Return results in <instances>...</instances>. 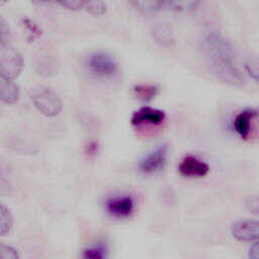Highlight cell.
Returning a JSON list of instances; mask_svg holds the SVG:
<instances>
[{"label": "cell", "mask_w": 259, "mask_h": 259, "mask_svg": "<svg viewBox=\"0 0 259 259\" xmlns=\"http://www.w3.org/2000/svg\"><path fill=\"white\" fill-rule=\"evenodd\" d=\"M202 46L211 70L220 79L233 85L244 82L234 49L227 38L220 32L210 30L204 34Z\"/></svg>", "instance_id": "6da1fadb"}, {"label": "cell", "mask_w": 259, "mask_h": 259, "mask_svg": "<svg viewBox=\"0 0 259 259\" xmlns=\"http://www.w3.org/2000/svg\"><path fill=\"white\" fill-rule=\"evenodd\" d=\"M30 99L34 107L46 116H55L60 113L63 107L60 96L52 88L37 85L31 88Z\"/></svg>", "instance_id": "7a4b0ae2"}, {"label": "cell", "mask_w": 259, "mask_h": 259, "mask_svg": "<svg viewBox=\"0 0 259 259\" xmlns=\"http://www.w3.org/2000/svg\"><path fill=\"white\" fill-rule=\"evenodd\" d=\"M23 59L10 45L0 46V78L14 80L21 72Z\"/></svg>", "instance_id": "3957f363"}, {"label": "cell", "mask_w": 259, "mask_h": 259, "mask_svg": "<svg viewBox=\"0 0 259 259\" xmlns=\"http://www.w3.org/2000/svg\"><path fill=\"white\" fill-rule=\"evenodd\" d=\"M86 65L92 73L102 77L111 76L118 69L116 60L110 54L102 51L91 53L87 57Z\"/></svg>", "instance_id": "277c9868"}, {"label": "cell", "mask_w": 259, "mask_h": 259, "mask_svg": "<svg viewBox=\"0 0 259 259\" xmlns=\"http://www.w3.org/2000/svg\"><path fill=\"white\" fill-rule=\"evenodd\" d=\"M167 153V145H159L140 160L139 169L146 174H153L155 172L160 171L166 163Z\"/></svg>", "instance_id": "5b68a950"}, {"label": "cell", "mask_w": 259, "mask_h": 259, "mask_svg": "<svg viewBox=\"0 0 259 259\" xmlns=\"http://www.w3.org/2000/svg\"><path fill=\"white\" fill-rule=\"evenodd\" d=\"M178 171L183 177H203L209 172L208 165L195 156H185L178 165Z\"/></svg>", "instance_id": "8992f818"}, {"label": "cell", "mask_w": 259, "mask_h": 259, "mask_svg": "<svg viewBox=\"0 0 259 259\" xmlns=\"http://www.w3.org/2000/svg\"><path fill=\"white\" fill-rule=\"evenodd\" d=\"M108 213L115 218H126L132 214L135 208V200L131 195L113 196L105 203Z\"/></svg>", "instance_id": "52a82bcc"}, {"label": "cell", "mask_w": 259, "mask_h": 259, "mask_svg": "<svg viewBox=\"0 0 259 259\" xmlns=\"http://www.w3.org/2000/svg\"><path fill=\"white\" fill-rule=\"evenodd\" d=\"M165 118L166 113L163 110L149 106H144L133 112L131 121L132 124L134 125H141L145 123L158 125L161 124L165 120Z\"/></svg>", "instance_id": "ba28073f"}, {"label": "cell", "mask_w": 259, "mask_h": 259, "mask_svg": "<svg viewBox=\"0 0 259 259\" xmlns=\"http://www.w3.org/2000/svg\"><path fill=\"white\" fill-rule=\"evenodd\" d=\"M231 232L233 237L238 241H259V221L237 222L232 226Z\"/></svg>", "instance_id": "9c48e42d"}, {"label": "cell", "mask_w": 259, "mask_h": 259, "mask_svg": "<svg viewBox=\"0 0 259 259\" xmlns=\"http://www.w3.org/2000/svg\"><path fill=\"white\" fill-rule=\"evenodd\" d=\"M258 114V111L253 108H245L240 111L233 120V126L236 133L242 138L247 139L251 131V122Z\"/></svg>", "instance_id": "30bf717a"}, {"label": "cell", "mask_w": 259, "mask_h": 259, "mask_svg": "<svg viewBox=\"0 0 259 259\" xmlns=\"http://www.w3.org/2000/svg\"><path fill=\"white\" fill-rule=\"evenodd\" d=\"M0 95L1 100L7 104H13L19 97V86L14 80L0 78Z\"/></svg>", "instance_id": "8fae6325"}, {"label": "cell", "mask_w": 259, "mask_h": 259, "mask_svg": "<svg viewBox=\"0 0 259 259\" xmlns=\"http://www.w3.org/2000/svg\"><path fill=\"white\" fill-rule=\"evenodd\" d=\"M130 4L137 10L144 13H153L161 10H165V1L156 0H144V1H132Z\"/></svg>", "instance_id": "7c38bea8"}, {"label": "cell", "mask_w": 259, "mask_h": 259, "mask_svg": "<svg viewBox=\"0 0 259 259\" xmlns=\"http://www.w3.org/2000/svg\"><path fill=\"white\" fill-rule=\"evenodd\" d=\"M153 36L156 38L157 41L161 42L162 45H171L174 41L173 33L170 27L165 23H160L154 26L153 28Z\"/></svg>", "instance_id": "4fadbf2b"}, {"label": "cell", "mask_w": 259, "mask_h": 259, "mask_svg": "<svg viewBox=\"0 0 259 259\" xmlns=\"http://www.w3.org/2000/svg\"><path fill=\"white\" fill-rule=\"evenodd\" d=\"M199 2L197 1H165V10L177 12H189L197 8Z\"/></svg>", "instance_id": "5bb4252c"}, {"label": "cell", "mask_w": 259, "mask_h": 259, "mask_svg": "<svg viewBox=\"0 0 259 259\" xmlns=\"http://www.w3.org/2000/svg\"><path fill=\"white\" fill-rule=\"evenodd\" d=\"M83 259H106V249L103 245H95L84 249L82 253Z\"/></svg>", "instance_id": "9a60e30c"}, {"label": "cell", "mask_w": 259, "mask_h": 259, "mask_svg": "<svg viewBox=\"0 0 259 259\" xmlns=\"http://www.w3.org/2000/svg\"><path fill=\"white\" fill-rule=\"evenodd\" d=\"M136 96L143 100H150L156 96L158 88L153 85H137L134 87Z\"/></svg>", "instance_id": "2e32d148"}, {"label": "cell", "mask_w": 259, "mask_h": 259, "mask_svg": "<svg viewBox=\"0 0 259 259\" xmlns=\"http://www.w3.org/2000/svg\"><path fill=\"white\" fill-rule=\"evenodd\" d=\"M84 10L93 15H102L106 12V3L103 1H85Z\"/></svg>", "instance_id": "e0dca14e"}, {"label": "cell", "mask_w": 259, "mask_h": 259, "mask_svg": "<svg viewBox=\"0 0 259 259\" xmlns=\"http://www.w3.org/2000/svg\"><path fill=\"white\" fill-rule=\"evenodd\" d=\"M0 217H1V234L4 236L9 232L12 226V218L9 209L3 203L1 204Z\"/></svg>", "instance_id": "ac0fdd59"}, {"label": "cell", "mask_w": 259, "mask_h": 259, "mask_svg": "<svg viewBox=\"0 0 259 259\" xmlns=\"http://www.w3.org/2000/svg\"><path fill=\"white\" fill-rule=\"evenodd\" d=\"M244 69L252 79L259 83V59L248 60L244 65Z\"/></svg>", "instance_id": "d6986e66"}, {"label": "cell", "mask_w": 259, "mask_h": 259, "mask_svg": "<svg viewBox=\"0 0 259 259\" xmlns=\"http://www.w3.org/2000/svg\"><path fill=\"white\" fill-rule=\"evenodd\" d=\"M22 25L26 28L28 34L30 35V37L32 39H34L35 37H38L41 34V30L39 28V26L37 24H35L33 21H31L29 18L27 17H23L21 19Z\"/></svg>", "instance_id": "ffe728a7"}, {"label": "cell", "mask_w": 259, "mask_h": 259, "mask_svg": "<svg viewBox=\"0 0 259 259\" xmlns=\"http://www.w3.org/2000/svg\"><path fill=\"white\" fill-rule=\"evenodd\" d=\"M9 38H10L9 26L6 23L5 19L1 16L0 17V46L9 45Z\"/></svg>", "instance_id": "44dd1931"}, {"label": "cell", "mask_w": 259, "mask_h": 259, "mask_svg": "<svg viewBox=\"0 0 259 259\" xmlns=\"http://www.w3.org/2000/svg\"><path fill=\"white\" fill-rule=\"evenodd\" d=\"M246 207L251 213L259 215V195H252L248 197L246 200Z\"/></svg>", "instance_id": "7402d4cb"}, {"label": "cell", "mask_w": 259, "mask_h": 259, "mask_svg": "<svg viewBox=\"0 0 259 259\" xmlns=\"http://www.w3.org/2000/svg\"><path fill=\"white\" fill-rule=\"evenodd\" d=\"M1 259H19L17 251L10 246H1Z\"/></svg>", "instance_id": "603a6c76"}, {"label": "cell", "mask_w": 259, "mask_h": 259, "mask_svg": "<svg viewBox=\"0 0 259 259\" xmlns=\"http://www.w3.org/2000/svg\"><path fill=\"white\" fill-rule=\"evenodd\" d=\"M58 4H60V5L63 6V7L68 8V9L80 10V9H84L85 1H80V0H68V1H61V2H58Z\"/></svg>", "instance_id": "cb8c5ba5"}, {"label": "cell", "mask_w": 259, "mask_h": 259, "mask_svg": "<svg viewBox=\"0 0 259 259\" xmlns=\"http://www.w3.org/2000/svg\"><path fill=\"white\" fill-rule=\"evenodd\" d=\"M249 259H259V241L251 247L249 251Z\"/></svg>", "instance_id": "d4e9b609"}, {"label": "cell", "mask_w": 259, "mask_h": 259, "mask_svg": "<svg viewBox=\"0 0 259 259\" xmlns=\"http://www.w3.org/2000/svg\"><path fill=\"white\" fill-rule=\"evenodd\" d=\"M258 113H259V112H258Z\"/></svg>", "instance_id": "484cf974"}]
</instances>
